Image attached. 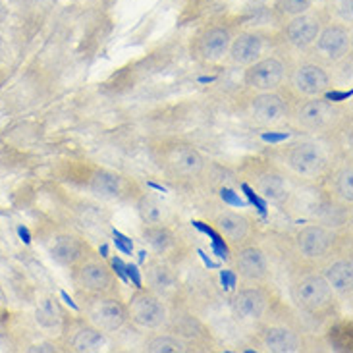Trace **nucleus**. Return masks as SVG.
Here are the masks:
<instances>
[{
    "label": "nucleus",
    "instance_id": "nucleus-19",
    "mask_svg": "<svg viewBox=\"0 0 353 353\" xmlns=\"http://www.w3.org/2000/svg\"><path fill=\"white\" fill-rule=\"evenodd\" d=\"M263 342L272 353H296L301 350V338L286 326H272L265 330Z\"/></svg>",
    "mask_w": 353,
    "mask_h": 353
},
{
    "label": "nucleus",
    "instance_id": "nucleus-22",
    "mask_svg": "<svg viewBox=\"0 0 353 353\" xmlns=\"http://www.w3.org/2000/svg\"><path fill=\"white\" fill-rule=\"evenodd\" d=\"M257 190L270 203H284L290 195L286 178L276 172L261 174L257 180Z\"/></svg>",
    "mask_w": 353,
    "mask_h": 353
},
{
    "label": "nucleus",
    "instance_id": "nucleus-38",
    "mask_svg": "<svg viewBox=\"0 0 353 353\" xmlns=\"http://www.w3.org/2000/svg\"><path fill=\"white\" fill-rule=\"evenodd\" d=\"M114 243H116V248L120 249V251H124V253H132V248H130V245H128L125 241H122L120 238H116Z\"/></svg>",
    "mask_w": 353,
    "mask_h": 353
},
{
    "label": "nucleus",
    "instance_id": "nucleus-37",
    "mask_svg": "<svg viewBox=\"0 0 353 353\" xmlns=\"http://www.w3.org/2000/svg\"><path fill=\"white\" fill-rule=\"evenodd\" d=\"M18 234H19V238L23 239V243H29V241H31V236H29V230L26 228V226H19Z\"/></svg>",
    "mask_w": 353,
    "mask_h": 353
},
{
    "label": "nucleus",
    "instance_id": "nucleus-11",
    "mask_svg": "<svg viewBox=\"0 0 353 353\" xmlns=\"http://www.w3.org/2000/svg\"><path fill=\"white\" fill-rule=\"evenodd\" d=\"M292 85L296 89L299 95L305 97H319L328 91L330 87V76L326 74V70H323L316 64H301L294 70L292 74Z\"/></svg>",
    "mask_w": 353,
    "mask_h": 353
},
{
    "label": "nucleus",
    "instance_id": "nucleus-6",
    "mask_svg": "<svg viewBox=\"0 0 353 353\" xmlns=\"http://www.w3.org/2000/svg\"><path fill=\"white\" fill-rule=\"evenodd\" d=\"M336 241V234L326 226L321 224H313V226H305L299 230L296 243L299 253L305 259H321L325 257L326 253L332 249Z\"/></svg>",
    "mask_w": 353,
    "mask_h": 353
},
{
    "label": "nucleus",
    "instance_id": "nucleus-15",
    "mask_svg": "<svg viewBox=\"0 0 353 353\" xmlns=\"http://www.w3.org/2000/svg\"><path fill=\"white\" fill-rule=\"evenodd\" d=\"M228 29L224 28H209L197 41V54L205 62H219L228 54L230 48Z\"/></svg>",
    "mask_w": 353,
    "mask_h": 353
},
{
    "label": "nucleus",
    "instance_id": "nucleus-16",
    "mask_svg": "<svg viewBox=\"0 0 353 353\" xmlns=\"http://www.w3.org/2000/svg\"><path fill=\"white\" fill-rule=\"evenodd\" d=\"M319 31H321L319 19L307 14H299V16H294L286 26V37L296 48H307L315 45Z\"/></svg>",
    "mask_w": 353,
    "mask_h": 353
},
{
    "label": "nucleus",
    "instance_id": "nucleus-30",
    "mask_svg": "<svg viewBox=\"0 0 353 353\" xmlns=\"http://www.w3.org/2000/svg\"><path fill=\"white\" fill-rule=\"evenodd\" d=\"M336 193L347 203L353 201V168L347 164L336 178Z\"/></svg>",
    "mask_w": 353,
    "mask_h": 353
},
{
    "label": "nucleus",
    "instance_id": "nucleus-34",
    "mask_svg": "<svg viewBox=\"0 0 353 353\" xmlns=\"http://www.w3.org/2000/svg\"><path fill=\"white\" fill-rule=\"evenodd\" d=\"M243 191H245V193H248V197L251 201H253V203H257L259 205V210H261V212H263V214H265V203H261V201H259V197L257 195H255V191L251 190V188H249V185H243Z\"/></svg>",
    "mask_w": 353,
    "mask_h": 353
},
{
    "label": "nucleus",
    "instance_id": "nucleus-20",
    "mask_svg": "<svg viewBox=\"0 0 353 353\" xmlns=\"http://www.w3.org/2000/svg\"><path fill=\"white\" fill-rule=\"evenodd\" d=\"M147 284L154 296L170 297L178 290V276L168 265L157 263L147 270Z\"/></svg>",
    "mask_w": 353,
    "mask_h": 353
},
{
    "label": "nucleus",
    "instance_id": "nucleus-13",
    "mask_svg": "<svg viewBox=\"0 0 353 353\" xmlns=\"http://www.w3.org/2000/svg\"><path fill=\"white\" fill-rule=\"evenodd\" d=\"M288 114L286 101L272 91H265L253 99L251 103V116L255 118V122L261 125H274L284 120Z\"/></svg>",
    "mask_w": 353,
    "mask_h": 353
},
{
    "label": "nucleus",
    "instance_id": "nucleus-31",
    "mask_svg": "<svg viewBox=\"0 0 353 353\" xmlns=\"http://www.w3.org/2000/svg\"><path fill=\"white\" fill-rule=\"evenodd\" d=\"M313 0H276V10L284 16H299L311 8Z\"/></svg>",
    "mask_w": 353,
    "mask_h": 353
},
{
    "label": "nucleus",
    "instance_id": "nucleus-10",
    "mask_svg": "<svg viewBox=\"0 0 353 353\" xmlns=\"http://www.w3.org/2000/svg\"><path fill=\"white\" fill-rule=\"evenodd\" d=\"M316 50L328 62H338L350 52L352 47V35L344 26H330V28L321 29L319 37L315 39Z\"/></svg>",
    "mask_w": 353,
    "mask_h": 353
},
{
    "label": "nucleus",
    "instance_id": "nucleus-35",
    "mask_svg": "<svg viewBox=\"0 0 353 353\" xmlns=\"http://www.w3.org/2000/svg\"><path fill=\"white\" fill-rule=\"evenodd\" d=\"M220 195H222V199L228 201V203H232V205H239V207L243 205V203H241V201H239L238 197H236V195H234V193H232L230 190H222L220 191Z\"/></svg>",
    "mask_w": 353,
    "mask_h": 353
},
{
    "label": "nucleus",
    "instance_id": "nucleus-40",
    "mask_svg": "<svg viewBox=\"0 0 353 353\" xmlns=\"http://www.w3.org/2000/svg\"><path fill=\"white\" fill-rule=\"evenodd\" d=\"M350 95H352V93H330L328 99H330V101H342V99H347Z\"/></svg>",
    "mask_w": 353,
    "mask_h": 353
},
{
    "label": "nucleus",
    "instance_id": "nucleus-1",
    "mask_svg": "<svg viewBox=\"0 0 353 353\" xmlns=\"http://www.w3.org/2000/svg\"><path fill=\"white\" fill-rule=\"evenodd\" d=\"M288 166L301 178H319L326 168V154L321 145L313 141H301L290 147L286 153Z\"/></svg>",
    "mask_w": 353,
    "mask_h": 353
},
{
    "label": "nucleus",
    "instance_id": "nucleus-23",
    "mask_svg": "<svg viewBox=\"0 0 353 353\" xmlns=\"http://www.w3.org/2000/svg\"><path fill=\"white\" fill-rule=\"evenodd\" d=\"M216 226L222 236H226L230 241H241L249 234V220L232 210H226L216 216Z\"/></svg>",
    "mask_w": 353,
    "mask_h": 353
},
{
    "label": "nucleus",
    "instance_id": "nucleus-9",
    "mask_svg": "<svg viewBox=\"0 0 353 353\" xmlns=\"http://www.w3.org/2000/svg\"><path fill=\"white\" fill-rule=\"evenodd\" d=\"M267 305V294L261 288H245L232 297V313L239 323H255L263 319Z\"/></svg>",
    "mask_w": 353,
    "mask_h": 353
},
{
    "label": "nucleus",
    "instance_id": "nucleus-14",
    "mask_svg": "<svg viewBox=\"0 0 353 353\" xmlns=\"http://www.w3.org/2000/svg\"><path fill=\"white\" fill-rule=\"evenodd\" d=\"M236 270L248 282H263L268 276V261L265 251L259 248L241 249L236 257Z\"/></svg>",
    "mask_w": 353,
    "mask_h": 353
},
{
    "label": "nucleus",
    "instance_id": "nucleus-39",
    "mask_svg": "<svg viewBox=\"0 0 353 353\" xmlns=\"http://www.w3.org/2000/svg\"><path fill=\"white\" fill-rule=\"evenodd\" d=\"M29 352H57V347H52V345H35V347H29Z\"/></svg>",
    "mask_w": 353,
    "mask_h": 353
},
{
    "label": "nucleus",
    "instance_id": "nucleus-27",
    "mask_svg": "<svg viewBox=\"0 0 353 353\" xmlns=\"http://www.w3.org/2000/svg\"><path fill=\"white\" fill-rule=\"evenodd\" d=\"M37 323L43 328H57L62 323V313H60V307L57 301L52 299H43L41 305L37 307V313H35Z\"/></svg>",
    "mask_w": 353,
    "mask_h": 353
},
{
    "label": "nucleus",
    "instance_id": "nucleus-21",
    "mask_svg": "<svg viewBox=\"0 0 353 353\" xmlns=\"http://www.w3.org/2000/svg\"><path fill=\"white\" fill-rule=\"evenodd\" d=\"M122 178L108 170H99L91 176L89 181V190L101 199H118L122 195Z\"/></svg>",
    "mask_w": 353,
    "mask_h": 353
},
{
    "label": "nucleus",
    "instance_id": "nucleus-24",
    "mask_svg": "<svg viewBox=\"0 0 353 353\" xmlns=\"http://www.w3.org/2000/svg\"><path fill=\"white\" fill-rule=\"evenodd\" d=\"M326 282L338 294H350L353 286V265L352 261H338L326 268Z\"/></svg>",
    "mask_w": 353,
    "mask_h": 353
},
{
    "label": "nucleus",
    "instance_id": "nucleus-33",
    "mask_svg": "<svg viewBox=\"0 0 353 353\" xmlns=\"http://www.w3.org/2000/svg\"><path fill=\"white\" fill-rule=\"evenodd\" d=\"M340 12L347 21H352V0H340Z\"/></svg>",
    "mask_w": 353,
    "mask_h": 353
},
{
    "label": "nucleus",
    "instance_id": "nucleus-2",
    "mask_svg": "<svg viewBox=\"0 0 353 353\" xmlns=\"http://www.w3.org/2000/svg\"><path fill=\"white\" fill-rule=\"evenodd\" d=\"M128 316H132L135 325L145 330H154L166 323L168 309L163 303V297L154 296L153 292H141L132 299Z\"/></svg>",
    "mask_w": 353,
    "mask_h": 353
},
{
    "label": "nucleus",
    "instance_id": "nucleus-5",
    "mask_svg": "<svg viewBox=\"0 0 353 353\" xmlns=\"http://www.w3.org/2000/svg\"><path fill=\"white\" fill-rule=\"evenodd\" d=\"M87 315L91 323L103 332H116L128 321V309L122 301L114 297H97L87 309Z\"/></svg>",
    "mask_w": 353,
    "mask_h": 353
},
{
    "label": "nucleus",
    "instance_id": "nucleus-26",
    "mask_svg": "<svg viewBox=\"0 0 353 353\" xmlns=\"http://www.w3.org/2000/svg\"><path fill=\"white\" fill-rule=\"evenodd\" d=\"M143 238L157 253H166L174 245V241H176L172 232L166 226H159V224L147 226L143 232Z\"/></svg>",
    "mask_w": 353,
    "mask_h": 353
},
{
    "label": "nucleus",
    "instance_id": "nucleus-3",
    "mask_svg": "<svg viewBox=\"0 0 353 353\" xmlns=\"http://www.w3.org/2000/svg\"><path fill=\"white\" fill-rule=\"evenodd\" d=\"M294 297L301 309H305L309 313H319L330 303L332 288L326 282L325 276L309 274L297 282L294 288Z\"/></svg>",
    "mask_w": 353,
    "mask_h": 353
},
{
    "label": "nucleus",
    "instance_id": "nucleus-25",
    "mask_svg": "<svg viewBox=\"0 0 353 353\" xmlns=\"http://www.w3.org/2000/svg\"><path fill=\"white\" fill-rule=\"evenodd\" d=\"M105 345V336L103 332L97 328V326H85V328H79L72 340V347L74 352L79 353H93L99 352L101 347Z\"/></svg>",
    "mask_w": 353,
    "mask_h": 353
},
{
    "label": "nucleus",
    "instance_id": "nucleus-7",
    "mask_svg": "<svg viewBox=\"0 0 353 353\" xmlns=\"http://www.w3.org/2000/svg\"><path fill=\"white\" fill-rule=\"evenodd\" d=\"M336 118H338V110L334 105L319 97H315L313 101H307L297 110V124L311 132H325L334 124Z\"/></svg>",
    "mask_w": 353,
    "mask_h": 353
},
{
    "label": "nucleus",
    "instance_id": "nucleus-17",
    "mask_svg": "<svg viewBox=\"0 0 353 353\" xmlns=\"http://www.w3.org/2000/svg\"><path fill=\"white\" fill-rule=\"evenodd\" d=\"M50 255L54 261H58L60 265L64 267H74L77 265L81 259H83V251H85V245L83 241L74 236V234H60L57 238H52L50 241Z\"/></svg>",
    "mask_w": 353,
    "mask_h": 353
},
{
    "label": "nucleus",
    "instance_id": "nucleus-18",
    "mask_svg": "<svg viewBox=\"0 0 353 353\" xmlns=\"http://www.w3.org/2000/svg\"><path fill=\"white\" fill-rule=\"evenodd\" d=\"M263 43L255 33H239L238 37L230 41L228 54L234 64L238 66H251L261 57Z\"/></svg>",
    "mask_w": 353,
    "mask_h": 353
},
{
    "label": "nucleus",
    "instance_id": "nucleus-8",
    "mask_svg": "<svg viewBox=\"0 0 353 353\" xmlns=\"http://www.w3.org/2000/svg\"><path fill=\"white\" fill-rule=\"evenodd\" d=\"M74 282L81 292L93 294V296H103L112 288L114 278H112V272L106 265L97 263V261H89V263H83L77 268L76 274H74Z\"/></svg>",
    "mask_w": 353,
    "mask_h": 353
},
{
    "label": "nucleus",
    "instance_id": "nucleus-36",
    "mask_svg": "<svg viewBox=\"0 0 353 353\" xmlns=\"http://www.w3.org/2000/svg\"><path fill=\"white\" fill-rule=\"evenodd\" d=\"M288 134H265L263 135V139L265 141H282V139H286Z\"/></svg>",
    "mask_w": 353,
    "mask_h": 353
},
{
    "label": "nucleus",
    "instance_id": "nucleus-4",
    "mask_svg": "<svg viewBox=\"0 0 353 353\" xmlns=\"http://www.w3.org/2000/svg\"><path fill=\"white\" fill-rule=\"evenodd\" d=\"M286 74V68L282 64V60L270 57L263 58V60H255L249 70L245 72V85L249 89H255L259 93H265V91H274Z\"/></svg>",
    "mask_w": 353,
    "mask_h": 353
},
{
    "label": "nucleus",
    "instance_id": "nucleus-28",
    "mask_svg": "<svg viewBox=\"0 0 353 353\" xmlns=\"http://www.w3.org/2000/svg\"><path fill=\"white\" fill-rule=\"evenodd\" d=\"M147 352L151 353H181L185 352V345L176 336H154L147 342Z\"/></svg>",
    "mask_w": 353,
    "mask_h": 353
},
{
    "label": "nucleus",
    "instance_id": "nucleus-12",
    "mask_svg": "<svg viewBox=\"0 0 353 353\" xmlns=\"http://www.w3.org/2000/svg\"><path fill=\"white\" fill-rule=\"evenodd\" d=\"M166 166L176 176L181 178H195L203 172L205 159L203 154L191 145H176L166 153Z\"/></svg>",
    "mask_w": 353,
    "mask_h": 353
},
{
    "label": "nucleus",
    "instance_id": "nucleus-29",
    "mask_svg": "<svg viewBox=\"0 0 353 353\" xmlns=\"http://www.w3.org/2000/svg\"><path fill=\"white\" fill-rule=\"evenodd\" d=\"M137 209H139V214H141L145 224H149V226L151 224H161V220H163V209H161L159 201L154 199V197L145 195L143 199L139 201Z\"/></svg>",
    "mask_w": 353,
    "mask_h": 353
},
{
    "label": "nucleus",
    "instance_id": "nucleus-32",
    "mask_svg": "<svg viewBox=\"0 0 353 353\" xmlns=\"http://www.w3.org/2000/svg\"><path fill=\"white\" fill-rule=\"evenodd\" d=\"M124 270H125V272H128V276L134 280L135 286L141 288V274H139V270H137V267H135V265H125Z\"/></svg>",
    "mask_w": 353,
    "mask_h": 353
}]
</instances>
